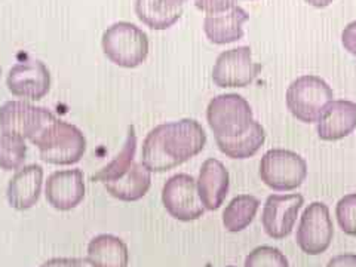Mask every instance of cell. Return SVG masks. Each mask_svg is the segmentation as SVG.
<instances>
[{"label": "cell", "instance_id": "obj_1", "mask_svg": "<svg viewBox=\"0 0 356 267\" xmlns=\"http://www.w3.org/2000/svg\"><path fill=\"white\" fill-rule=\"evenodd\" d=\"M205 144L207 132L196 119L166 122L156 125L144 138L141 162L150 171H168L202 152Z\"/></svg>", "mask_w": 356, "mask_h": 267}, {"label": "cell", "instance_id": "obj_2", "mask_svg": "<svg viewBox=\"0 0 356 267\" xmlns=\"http://www.w3.org/2000/svg\"><path fill=\"white\" fill-rule=\"evenodd\" d=\"M31 143L39 147L43 161L57 165L79 162L86 150V138L81 128L58 118L31 138Z\"/></svg>", "mask_w": 356, "mask_h": 267}, {"label": "cell", "instance_id": "obj_3", "mask_svg": "<svg viewBox=\"0 0 356 267\" xmlns=\"http://www.w3.org/2000/svg\"><path fill=\"white\" fill-rule=\"evenodd\" d=\"M331 86L315 74L297 77L286 89L285 102L288 110L298 120L306 124L318 122L334 102Z\"/></svg>", "mask_w": 356, "mask_h": 267}, {"label": "cell", "instance_id": "obj_4", "mask_svg": "<svg viewBox=\"0 0 356 267\" xmlns=\"http://www.w3.org/2000/svg\"><path fill=\"white\" fill-rule=\"evenodd\" d=\"M103 51L116 65L132 69L144 63L149 55V38L140 27L128 21L111 24L103 33Z\"/></svg>", "mask_w": 356, "mask_h": 267}, {"label": "cell", "instance_id": "obj_5", "mask_svg": "<svg viewBox=\"0 0 356 267\" xmlns=\"http://www.w3.org/2000/svg\"><path fill=\"white\" fill-rule=\"evenodd\" d=\"M208 125L216 137L232 138L242 136L251 127L252 108L247 98L239 94H220L207 107Z\"/></svg>", "mask_w": 356, "mask_h": 267}, {"label": "cell", "instance_id": "obj_6", "mask_svg": "<svg viewBox=\"0 0 356 267\" xmlns=\"http://www.w3.org/2000/svg\"><path fill=\"white\" fill-rule=\"evenodd\" d=\"M307 175V163L298 153L288 149L267 150L260 161L261 181L273 191L286 192L302 186Z\"/></svg>", "mask_w": 356, "mask_h": 267}, {"label": "cell", "instance_id": "obj_7", "mask_svg": "<svg viewBox=\"0 0 356 267\" xmlns=\"http://www.w3.org/2000/svg\"><path fill=\"white\" fill-rule=\"evenodd\" d=\"M162 202L166 211L180 221H193L205 213L196 178L186 172L174 174L166 180L162 188Z\"/></svg>", "mask_w": 356, "mask_h": 267}, {"label": "cell", "instance_id": "obj_8", "mask_svg": "<svg viewBox=\"0 0 356 267\" xmlns=\"http://www.w3.org/2000/svg\"><path fill=\"white\" fill-rule=\"evenodd\" d=\"M57 118L47 107L10 99L0 107V131L22 138H35L44 127Z\"/></svg>", "mask_w": 356, "mask_h": 267}, {"label": "cell", "instance_id": "obj_9", "mask_svg": "<svg viewBox=\"0 0 356 267\" xmlns=\"http://www.w3.org/2000/svg\"><path fill=\"white\" fill-rule=\"evenodd\" d=\"M334 236L330 208L324 202H312L300 218L297 243L303 252L318 255L325 252Z\"/></svg>", "mask_w": 356, "mask_h": 267}, {"label": "cell", "instance_id": "obj_10", "mask_svg": "<svg viewBox=\"0 0 356 267\" xmlns=\"http://www.w3.org/2000/svg\"><path fill=\"white\" fill-rule=\"evenodd\" d=\"M261 70L252 61L250 47H238L221 52L213 67V81L220 88H243L250 85Z\"/></svg>", "mask_w": 356, "mask_h": 267}, {"label": "cell", "instance_id": "obj_11", "mask_svg": "<svg viewBox=\"0 0 356 267\" xmlns=\"http://www.w3.org/2000/svg\"><path fill=\"white\" fill-rule=\"evenodd\" d=\"M6 85L17 97L40 99L51 89V72L40 60L27 58L10 67Z\"/></svg>", "mask_w": 356, "mask_h": 267}, {"label": "cell", "instance_id": "obj_12", "mask_svg": "<svg viewBox=\"0 0 356 267\" xmlns=\"http://www.w3.org/2000/svg\"><path fill=\"white\" fill-rule=\"evenodd\" d=\"M303 204L305 197L298 193L270 195L266 199L261 214L264 232L273 239L286 238L294 229Z\"/></svg>", "mask_w": 356, "mask_h": 267}, {"label": "cell", "instance_id": "obj_13", "mask_svg": "<svg viewBox=\"0 0 356 267\" xmlns=\"http://www.w3.org/2000/svg\"><path fill=\"white\" fill-rule=\"evenodd\" d=\"M85 177L81 168L52 172L44 187L48 202L60 211H69L79 205L85 197Z\"/></svg>", "mask_w": 356, "mask_h": 267}, {"label": "cell", "instance_id": "obj_14", "mask_svg": "<svg viewBox=\"0 0 356 267\" xmlns=\"http://www.w3.org/2000/svg\"><path fill=\"white\" fill-rule=\"evenodd\" d=\"M43 183V168L39 163L21 166L10 178L6 188L9 205L24 211L35 207L39 200Z\"/></svg>", "mask_w": 356, "mask_h": 267}, {"label": "cell", "instance_id": "obj_15", "mask_svg": "<svg viewBox=\"0 0 356 267\" xmlns=\"http://www.w3.org/2000/svg\"><path fill=\"white\" fill-rule=\"evenodd\" d=\"M197 192L205 209H218L229 193L230 177L221 161L216 158L207 159L199 170Z\"/></svg>", "mask_w": 356, "mask_h": 267}, {"label": "cell", "instance_id": "obj_16", "mask_svg": "<svg viewBox=\"0 0 356 267\" xmlns=\"http://www.w3.org/2000/svg\"><path fill=\"white\" fill-rule=\"evenodd\" d=\"M356 128V103L349 99H334L318 120V136L334 141L348 137Z\"/></svg>", "mask_w": 356, "mask_h": 267}, {"label": "cell", "instance_id": "obj_17", "mask_svg": "<svg viewBox=\"0 0 356 267\" xmlns=\"http://www.w3.org/2000/svg\"><path fill=\"white\" fill-rule=\"evenodd\" d=\"M250 19L245 9L235 5L226 13L209 14L204 19V31L207 38L217 44H226L243 38V22Z\"/></svg>", "mask_w": 356, "mask_h": 267}, {"label": "cell", "instance_id": "obj_18", "mask_svg": "<svg viewBox=\"0 0 356 267\" xmlns=\"http://www.w3.org/2000/svg\"><path fill=\"white\" fill-rule=\"evenodd\" d=\"M86 260L92 267H128V245L110 233L97 235L88 243Z\"/></svg>", "mask_w": 356, "mask_h": 267}, {"label": "cell", "instance_id": "obj_19", "mask_svg": "<svg viewBox=\"0 0 356 267\" xmlns=\"http://www.w3.org/2000/svg\"><path fill=\"white\" fill-rule=\"evenodd\" d=\"M152 184V171L143 162H132L129 170L118 180L104 183L106 191L116 199L134 202L146 196Z\"/></svg>", "mask_w": 356, "mask_h": 267}, {"label": "cell", "instance_id": "obj_20", "mask_svg": "<svg viewBox=\"0 0 356 267\" xmlns=\"http://www.w3.org/2000/svg\"><path fill=\"white\" fill-rule=\"evenodd\" d=\"M266 131L260 122L252 120L251 127L242 136L225 138L216 137L218 149L232 159H247L259 152V149L264 144Z\"/></svg>", "mask_w": 356, "mask_h": 267}, {"label": "cell", "instance_id": "obj_21", "mask_svg": "<svg viewBox=\"0 0 356 267\" xmlns=\"http://www.w3.org/2000/svg\"><path fill=\"white\" fill-rule=\"evenodd\" d=\"M260 207V200L252 195H238L222 211V225L229 232H242L247 229Z\"/></svg>", "mask_w": 356, "mask_h": 267}, {"label": "cell", "instance_id": "obj_22", "mask_svg": "<svg viewBox=\"0 0 356 267\" xmlns=\"http://www.w3.org/2000/svg\"><path fill=\"white\" fill-rule=\"evenodd\" d=\"M137 17L153 30H166L180 19L183 10L171 9L166 0H136Z\"/></svg>", "mask_w": 356, "mask_h": 267}, {"label": "cell", "instance_id": "obj_23", "mask_svg": "<svg viewBox=\"0 0 356 267\" xmlns=\"http://www.w3.org/2000/svg\"><path fill=\"white\" fill-rule=\"evenodd\" d=\"M137 152V134L134 131V127H128V134L124 146H122L120 152L111 159L107 165H104L102 170L97 171L91 178L92 181H113L118 180L119 177L124 175L129 166L134 162Z\"/></svg>", "mask_w": 356, "mask_h": 267}, {"label": "cell", "instance_id": "obj_24", "mask_svg": "<svg viewBox=\"0 0 356 267\" xmlns=\"http://www.w3.org/2000/svg\"><path fill=\"white\" fill-rule=\"evenodd\" d=\"M26 154V138L15 134H0V168L5 171H17L24 163Z\"/></svg>", "mask_w": 356, "mask_h": 267}, {"label": "cell", "instance_id": "obj_25", "mask_svg": "<svg viewBox=\"0 0 356 267\" xmlns=\"http://www.w3.org/2000/svg\"><path fill=\"white\" fill-rule=\"evenodd\" d=\"M243 267H289V263L281 250L263 245L247 255Z\"/></svg>", "mask_w": 356, "mask_h": 267}, {"label": "cell", "instance_id": "obj_26", "mask_svg": "<svg viewBox=\"0 0 356 267\" xmlns=\"http://www.w3.org/2000/svg\"><path fill=\"white\" fill-rule=\"evenodd\" d=\"M339 226L344 233L356 236V193L344 195L336 207Z\"/></svg>", "mask_w": 356, "mask_h": 267}, {"label": "cell", "instance_id": "obj_27", "mask_svg": "<svg viewBox=\"0 0 356 267\" xmlns=\"http://www.w3.org/2000/svg\"><path fill=\"white\" fill-rule=\"evenodd\" d=\"M236 0H195V6L205 14H220L226 13L235 6Z\"/></svg>", "mask_w": 356, "mask_h": 267}, {"label": "cell", "instance_id": "obj_28", "mask_svg": "<svg viewBox=\"0 0 356 267\" xmlns=\"http://www.w3.org/2000/svg\"><path fill=\"white\" fill-rule=\"evenodd\" d=\"M341 43L344 48L356 57V21L344 27L341 33Z\"/></svg>", "mask_w": 356, "mask_h": 267}, {"label": "cell", "instance_id": "obj_29", "mask_svg": "<svg viewBox=\"0 0 356 267\" xmlns=\"http://www.w3.org/2000/svg\"><path fill=\"white\" fill-rule=\"evenodd\" d=\"M39 267H85L81 259H72V257H55L48 261H44Z\"/></svg>", "mask_w": 356, "mask_h": 267}, {"label": "cell", "instance_id": "obj_30", "mask_svg": "<svg viewBox=\"0 0 356 267\" xmlns=\"http://www.w3.org/2000/svg\"><path fill=\"white\" fill-rule=\"evenodd\" d=\"M327 267H356V255L355 254H340L332 257Z\"/></svg>", "mask_w": 356, "mask_h": 267}, {"label": "cell", "instance_id": "obj_31", "mask_svg": "<svg viewBox=\"0 0 356 267\" xmlns=\"http://www.w3.org/2000/svg\"><path fill=\"white\" fill-rule=\"evenodd\" d=\"M306 2L312 6H316V8H325L330 3H332V0H306Z\"/></svg>", "mask_w": 356, "mask_h": 267}, {"label": "cell", "instance_id": "obj_32", "mask_svg": "<svg viewBox=\"0 0 356 267\" xmlns=\"http://www.w3.org/2000/svg\"><path fill=\"white\" fill-rule=\"evenodd\" d=\"M0 74H2V69H0Z\"/></svg>", "mask_w": 356, "mask_h": 267}]
</instances>
